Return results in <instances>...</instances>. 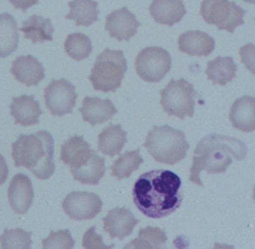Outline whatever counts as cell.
Returning <instances> with one entry per match:
<instances>
[{"label":"cell","instance_id":"cell-1","mask_svg":"<svg viewBox=\"0 0 255 249\" xmlns=\"http://www.w3.org/2000/svg\"><path fill=\"white\" fill-rule=\"evenodd\" d=\"M181 180L169 170H153L138 177L132 189L134 204L150 219H162L183 202Z\"/></svg>","mask_w":255,"mask_h":249},{"label":"cell","instance_id":"cell-2","mask_svg":"<svg viewBox=\"0 0 255 249\" xmlns=\"http://www.w3.org/2000/svg\"><path fill=\"white\" fill-rule=\"evenodd\" d=\"M247 154L246 144L238 138L218 134L207 135L198 142L194 151L189 180L203 187L200 178L203 170L209 174L225 172L233 159L243 160Z\"/></svg>","mask_w":255,"mask_h":249},{"label":"cell","instance_id":"cell-3","mask_svg":"<svg viewBox=\"0 0 255 249\" xmlns=\"http://www.w3.org/2000/svg\"><path fill=\"white\" fill-rule=\"evenodd\" d=\"M11 147L16 167L27 168L41 180H48L54 174V139L50 132L22 134Z\"/></svg>","mask_w":255,"mask_h":249},{"label":"cell","instance_id":"cell-4","mask_svg":"<svg viewBox=\"0 0 255 249\" xmlns=\"http://www.w3.org/2000/svg\"><path fill=\"white\" fill-rule=\"evenodd\" d=\"M61 159L71 168L74 180L82 184L97 186L105 174V160L83 136L71 137L62 144Z\"/></svg>","mask_w":255,"mask_h":249},{"label":"cell","instance_id":"cell-5","mask_svg":"<svg viewBox=\"0 0 255 249\" xmlns=\"http://www.w3.org/2000/svg\"><path fill=\"white\" fill-rule=\"evenodd\" d=\"M144 146L156 162L168 165H174L184 159L189 148L184 132L168 125L153 126Z\"/></svg>","mask_w":255,"mask_h":249},{"label":"cell","instance_id":"cell-6","mask_svg":"<svg viewBox=\"0 0 255 249\" xmlns=\"http://www.w3.org/2000/svg\"><path fill=\"white\" fill-rule=\"evenodd\" d=\"M127 71L128 62L123 51L107 48L97 58L89 79L95 90L116 92Z\"/></svg>","mask_w":255,"mask_h":249},{"label":"cell","instance_id":"cell-7","mask_svg":"<svg viewBox=\"0 0 255 249\" xmlns=\"http://www.w3.org/2000/svg\"><path fill=\"white\" fill-rule=\"evenodd\" d=\"M160 94L161 105L168 116H175L181 120L186 116L193 117L196 92L192 83L183 78L172 79Z\"/></svg>","mask_w":255,"mask_h":249},{"label":"cell","instance_id":"cell-8","mask_svg":"<svg viewBox=\"0 0 255 249\" xmlns=\"http://www.w3.org/2000/svg\"><path fill=\"white\" fill-rule=\"evenodd\" d=\"M200 12L206 23L230 33H234L236 28L244 24L246 14V11L229 0H204Z\"/></svg>","mask_w":255,"mask_h":249},{"label":"cell","instance_id":"cell-9","mask_svg":"<svg viewBox=\"0 0 255 249\" xmlns=\"http://www.w3.org/2000/svg\"><path fill=\"white\" fill-rule=\"evenodd\" d=\"M171 57L162 47H150L141 50L135 62L138 75L147 83H159L169 72Z\"/></svg>","mask_w":255,"mask_h":249},{"label":"cell","instance_id":"cell-10","mask_svg":"<svg viewBox=\"0 0 255 249\" xmlns=\"http://www.w3.org/2000/svg\"><path fill=\"white\" fill-rule=\"evenodd\" d=\"M77 98L75 87L65 79L52 80L44 89L45 106L53 116L71 114Z\"/></svg>","mask_w":255,"mask_h":249},{"label":"cell","instance_id":"cell-11","mask_svg":"<svg viewBox=\"0 0 255 249\" xmlns=\"http://www.w3.org/2000/svg\"><path fill=\"white\" fill-rule=\"evenodd\" d=\"M103 202L95 193L72 192L64 200L62 207L71 219L77 221L92 219L100 213Z\"/></svg>","mask_w":255,"mask_h":249},{"label":"cell","instance_id":"cell-12","mask_svg":"<svg viewBox=\"0 0 255 249\" xmlns=\"http://www.w3.org/2000/svg\"><path fill=\"white\" fill-rule=\"evenodd\" d=\"M106 19V30L110 32V37L116 38L119 42L129 41L141 26L135 14L130 12L127 6L113 11Z\"/></svg>","mask_w":255,"mask_h":249},{"label":"cell","instance_id":"cell-13","mask_svg":"<svg viewBox=\"0 0 255 249\" xmlns=\"http://www.w3.org/2000/svg\"><path fill=\"white\" fill-rule=\"evenodd\" d=\"M8 202L17 214H25L32 206L34 191L30 179L23 174H17L11 179L8 190Z\"/></svg>","mask_w":255,"mask_h":249},{"label":"cell","instance_id":"cell-14","mask_svg":"<svg viewBox=\"0 0 255 249\" xmlns=\"http://www.w3.org/2000/svg\"><path fill=\"white\" fill-rule=\"evenodd\" d=\"M104 229L112 239L122 240L132 234L139 221L134 217L132 212L126 208H116L109 211L103 219Z\"/></svg>","mask_w":255,"mask_h":249},{"label":"cell","instance_id":"cell-15","mask_svg":"<svg viewBox=\"0 0 255 249\" xmlns=\"http://www.w3.org/2000/svg\"><path fill=\"white\" fill-rule=\"evenodd\" d=\"M42 64L33 56H20L12 62L11 73L16 80L28 87L36 86L45 77Z\"/></svg>","mask_w":255,"mask_h":249},{"label":"cell","instance_id":"cell-16","mask_svg":"<svg viewBox=\"0 0 255 249\" xmlns=\"http://www.w3.org/2000/svg\"><path fill=\"white\" fill-rule=\"evenodd\" d=\"M79 111L81 113L83 121L93 126L106 123L118 113L110 100H102L96 97L85 98L83 106Z\"/></svg>","mask_w":255,"mask_h":249},{"label":"cell","instance_id":"cell-17","mask_svg":"<svg viewBox=\"0 0 255 249\" xmlns=\"http://www.w3.org/2000/svg\"><path fill=\"white\" fill-rule=\"evenodd\" d=\"M149 11L156 23L168 26L181 21L186 14L182 0H153Z\"/></svg>","mask_w":255,"mask_h":249},{"label":"cell","instance_id":"cell-18","mask_svg":"<svg viewBox=\"0 0 255 249\" xmlns=\"http://www.w3.org/2000/svg\"><path fill=\"white\" fill-rule=\"evenodd\" d=\"M179 50L190 56H207L215 49V40L206 32L191 30L180 35Z\"/></svg>","mask_w":255,"mask_h":249},{"label":"cell","instance_id":"cell-19","mask_svg":"<svg viewBox=\"0 0 255 249\" xmlns=\"http://www.w3.org/2000/svg\"><path fill=\"white\" fill-rule=\"evenodd\" d=\"M229 119L233 126L239 130L245 132L255 131V98L244 96L237 99L231 107Z\"/></svg>","mask_w":255,"mask_h":249},{"label":"cell","instance_id":"cell-20","mask_svg":"<svg viewBox=\"0 0 255 249\" xmlns=\"http://www.w3.org/2000/svg\"><path fill=\"white\" fill-rule=\"evenodd\" d=\"M11 115L16 124L29 126L39 123V117L43 114L39 104L33 95H22L14 98L11 106Z\"/></svg>","mask_w":255,"mask_h":249},{"label":"cell","instance_id":"cell-21","mask_svg":"<svg viewBox=\"0 0 255 249\" xmlns=\"http://www.w3.org/2000/svg\"><path fill=\"white\" fill-rule=\"evenodd\" d=\"M128 132L121 124H111L98 135V150L104 155L115 156L122 152L128 139Z\"/></svg>","mask_w":255,"mask_h":249},{"label":"cell","instance_id":"cell-22","mask_svg":"<svg viewBox=\"0 0 255 249\" xmlns=\"http://www.w3.org/2000/svg\"><path fill=\"white\" fill-rule=\"evenodd\" d=\"M18 29L15 19L8 13L0 14V58L9 56L17 50Z\"/></svg>","mask_w":255,"mask_h":249},{"label":"cell","instance_id":"cell-23","mask_svg":"<svg viewBox=\"0 0 255 249\" xmlns=\"http://www.w3.org/2000/svg\"><path fill=\"white\" fill-rule=\"evenodd\" d=\"M237 71V66L233 58L218 56L214 60L208 62L205 74L207 79L213 82V85L223 86L236 78Z\"/></svg>","mask_w":255,"mask_h":249},{"label":"cell","instance_id":"cell-24","mask_svg":"<svg viewBox=\"0 0 255 249\" xmlns=\"http://www.w3.org/2000/svg\"><path fill=\"white\" fill-rule=\"evenodd\" d=\"M98 5L94 0H73L68 2L70 11L65 18L74 20L77 26L88 27L98 20Z\"/></svg>","mask_w":255,"mask_h":249},{"label":"cell","instance_id":"cell-25","mask_svg":"<svg viewBox=\"0 0 255 249\" xmlns=\"http://www.w3.org/2000/svg\"><path fill=\"white\" fill-rule=\"evenodd\" d=\"M20 30L25 34L26 39L31 40L33 44L52 41L54 28L50 19L44 18L34 14L29 20L23 22Z\"/></svg>","mask_w":255,"mask_h":249},{"label":"cell","instance_id":"cell-26","mask_svg":"<svg viewBox=\"0 0 255 249\" xmlns=\"http://www.w3.org/2000/svg\"><path fill=\"white\" fill-rule=\"evenodd\" d=\"M167 240L165 231L158 228L147 227L140 230L138 238L127 245L125 249H162Z\"/></svg>","mask_w":255,"mask_h":249},{"label":"cell","instance_id":"cell-27","mask_svg":"<svg viewBox=\"0 0 255 249\" xmlns=\"http://www.w3.org/2000/svg\"><path fill=\"white\" fill-rule=\"evenodd\" d=\"M143 162L144 161L140 156L139 149L126 152L110 167L112 175L119 180L128 178L134 171H136L139 168Z\"/></svg>","mask_w":255,"mask_h":249},{"label":"cell","instance_id":"cell-28","mask_svg":"<svg viewBox=\"0 0 255 249\" xmlns=\"http://www.w3.org/2000/svg\"><path fill=\"white\" fill-rule=\"evenodd\" d=\"M65 50L70 57L79 62L90 56L92 52V41L84 34H71L65 40Z\"/></svg>","mask_w":255,"mask_h":249},{"label":"cell","instance_id":"cell-29","mask_svg":"<svg viewBox=\"0 0 255 249\" xmlns=\"http://www.w3.org/2000/svg\"><path fill=\"white\" fill-rule=\"evenodd\" d=\"M0 243L2 249H29L32 244V233L21 228L5 229Z\"/></svg>","mask_w":255,"mask_h":249},{"label":"cell","instance_id":"cell-30","mask_svg":"<svg viewBox=\"0 0 255 249\" xmlns=\"http://www.w3.org/2000/svg\"><path fill=\"white\" fill-rule=\"evenodd\" d=\"M75 242L68 230H61L54 232L51 231L48 238L42 240V247L44 249H72Z\"/></svg>","mask_w":255,"mask_h":249},{"label":"cell","instance_id":"cell-31","mask_svg":"<svg viewBox=\"0 0 255 249\" xmlns=\"http://www.w3.org/2000/svg\"><path fill=\"white\" fill-rule=\"evenodd\" d=\"M83 246L86 249H111L114 247V245L107 246L103 243L102 236L95 233V227L89 228L83 236Z\"/></svg>","mask_w":255,"mask_h":249},{"label":"cell","instance_id":"cell-32","mask_svg":"<svg viewBox=\"0 0 255 249\" xmlns=\"http://www.w3.org/2000/svg\"><path fill=\"white\" fill-rule=\"evenodd\" d=\"M9 2L16 9H21L25 12L31 7L37 5L38 0H9Z\"/></svg>","mask_w":255,"mask_h":249},{"label":"cell","instance_id":"cell-33","mask_svg":"<svg viewBox=\"0 0 255 249\" xmlns=\"http://www.w3.org/2000/svg\"><path fill=\"white\" fill-rule=\"evenodd\" d=\"M8 176V168L6 161L3 156L0 154V186L6 181Z\"/></svg>","mask_w":255,"mask_h":249},{"label":"cell","instance_id":"cell-34","mask_svg":"<svg viewBox=\"0 0 255 249\" xmlns=\"http://www.w3.org/2000/svg\"><path fill=\"white\" fill-rule=\"evenodd\" d=\"M246 2H251V3H254L255 2V0H245Z\"/></svg>","mask_w":255,"mask_h":249}]
</instances>
